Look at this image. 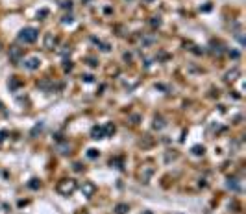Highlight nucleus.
Segmentation results:
<instances>
[{
  "instance_id": "nucleus-1",
  "label": "nucleus",
  "mask_w": 246,
  "mask_h": 214,
  "mask_svg": "<svg viewBox=\"0 0 246 214\" xmlns=\"http://www.w3.org/2000/svg\"><path fill=\"white\" fill-rule=\"evenodd\" d=\"M74 190H76V181H74V179H63V181L58 185V192L63 194V196L72 194Z\"/></svg>"
},
{
  "instance_id": "nucleus-2",
  "label": "nucleus",
  "mask_w": 246,
  "mask_h": 214,
  "mask_svg": "<svg viewBox=\"0 0 246 214\" xmlns=\"http://www.w3.org/2000/svg\"><path fill=\"white\" fill-rule=\"evenodd\" d=\"M37 30L35 28H24V30H20L19 33V41L20 43H33L35 39H37Z\"/></svg>"
},
{
  "instance_id": "nucleus-3",
  "label": "nucleus",
  "mask_w": 246,
  "mask_h": 214,
  "mask_svg": "<svg viewBox=\"0 0 246 214\" xmlns=\"http://www.w3.org/2000/svg\"><path fill=\"white\" fill-rule=\"evenodd\" d=\"M54 46H56V37H54V33H46V35H45V48L52 50Z\"/></svg>"
},
{
  "instance_id": "nucleus-4",
  "label": "nucleus",
  "mask_w": 246,
  "mask_h": 214,
  "mask_svg": "<svg viewBox=\"0 0 246 214\" xmlns=\"http://www.w3.org/2000/svg\"><path fill=\"white\" fill-rule=\"evenodd\" d=\"M91 137H93V139H104V137H105V133H104V127H100V126H95L93 129H91Z\"/></svg>"
},
{
  "instance_id": "nucleus-5",
  "label": "nucleus",
  "mask_w": 246,
  "mask_h": 214,
  "mask_svg": "<svg viewBox=\"0 0 246 214\" xmlns=\"http://www.w3.org/2000/svg\"><path fill=\"white\" fill-rule=\"evenodd\" d=\"M128 210H130L128 203H118L115 207V214H128Z\"/></svg>"
},
{
  "instance_id": "nucleus-6",
  "label": "nucleus",
  "mask_w": 246,
  "mask_h": 214,
  "mask_svg": "<svg viewBox=\"0 0 246 214\" xmlns=\"http://www.w3.org/2000/svg\"><path fill=\"white\" fill-rule=\"evenodd\" d=\"M24 65H26V68H30V70H35V68L39 67V59L37 57H32V59H28Z\"/></svg>"
},
{
  "instance_id": "nucleus-7",
  "label": "nucleus",
  "mask_w": 246,
  "mask_h": 214,
  "mask_svg": "<svg viewBox=\"0 0 246 214\" xmlns=\"http://www.w3.org/2000/svg\"><path fill=\"white\" fill-rule=\"evenodd\" d=\"M82 190H83V194L85 196H93V192H95V185L93 183H85L82 186Z\"/></svg>"
},
{
  "instance_id": "nucleus-8",
  "label": "nucleus",
  "mask_w": 246,
  "mask_h": 214,
  "mask_svg": "<svg viewBox=\"0 0 246 214\" xmlns=\"http://www.w3.org/2000/svg\"><path fill=\"white\" fill-rule=\"evenodd\" d=\"M104 133H105V137L111 135V133H115V126H113V124H107V126H104Z\"/></svg>"
},
{
  "instance_id": "nucleus-9",
  "label": "nucleus",
  "mask_w": 246,
  "mask_h": 214,
  "mask_svg": "<svg viewBox=\"0 0 246 214\" xmlns=\"http://www.w3.org/2000/svg\"><path fill=\"white\" fill-rule=\"evenodd\" d=\"M19 57H20V50H19V48L11 50V59H13V61H19Z\"/></svg>"
},
{
  "instance_id": "nucleus-10",
  "label": "nucleus",
  "mask_w": 246,
  "mask_h": 214,
  "mask_svg": "<svg viewBox=\"0 0 246 214\" xmlns=\"http://www.w3.org/2000/svg\"><path fill=\"white\" fill-rule=\"evenodd\" d=\"M193 153L194 155H203V146H194L193 148Z\"/></svg>"
},
{
  "instance_id": "nucleus-11",
  "label": "nucleus",
  "mask_w": 246,
  "mask_h": 214,
  "mask_svg": "<svg viewBox=\"0 0 246 214\" xmlns=\"http://www.w3.org/2000/svg\"><path fill=\"white\" fill-rule=\"evenodd\" d=\"M28 186H30V188H33V190H37V188H39V186H41V183L37 181V179H32V183H30V185H28Z\"/></svg>"
},
{
  "instance_id": "nucleus-12",
  "label": "nucleus",
  "mask_w": 246,
  "mask_h": 214,
  "mask_svg": "<svg viewBox=\"0 0 246 214\" xmlns=\"http://www.w3.org/2000/svg\"><path fill=\"white\" fill-rule=\"evenodd\" d=\"M87 157H91V159L98 157V151H96V150H89V151H87Z\"/></svg>"
},
{
  "instance_id": "nucleus-13",
  "label": "nucleus",
  "mask_w": 246,
  "mask_h": 214,
  "mask_svg": "<svg viewBox=\"0 0 246 214\" xmlns=\"http://www.w3.org/2000/svg\"><path fill=\"white\" fill-rule=\"evenodd\" d=\"M154 126H156V127H159V129H161V127H163V126H165V124H163V120H161V118H156V124H154Z\"/></svg>"
},
{
  "instance_id": "nucleus-14",
  "label": "nucleus",
  "mask_w": 246,
  "mask_h": 214,
  "mask_svg": "<svg viewBox=\"0 0 246 214\" xmlns=\"http://www.w3.org/2000/svg\"><path fill=\"white\" fill-rule=\"evenodd\" d=\"M17 85H19V81H17V79H11V87H13V89H15Z\"/></svg>"
}]
</instances>
